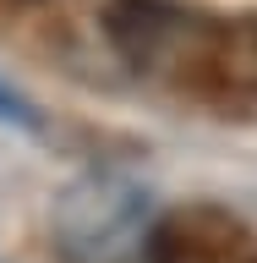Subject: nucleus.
I'll return each mask as SVG.
<instances>
[{
    "label": "nucleus",
    "mask_w": 257,
    "mask_h": 263,
    "mask_svg": "<svg viewBox=\"0 0 257 263\" xmlns=\"http://www.w3.org/2000/svg\"><path fill=\"white\" fill-rule=\"evenodd\" d=\"M104 39L148 82L181 93H225V16L181 0H104Z\"/></svg>",
    "instance_id": "nucleus-1"
},
{
    "label": "nucleus",
    "mask_w": 257,
    "mask_h": 263,
    "mask_svg": "<svg viewBox=\"0 0 257 263\" xmlns=\"http://www.w3.org/2000/svg\"><path fill=\"white\" fill-rule=\"evenodd\" d=\"M148 263H257V236L225 203H175L143 236Z\"/></svg>",
    "instance_id": "nucleus-3"
},
{
    "label": "nucleus",
    "mask_w": 257,
    "mask_h": 263,
    "mask_svg": "<svg viewBox=\"0 0 257 263\" xmlns=\"http://www.w3.org/2000/svg\"><path fill=\"white\" fill-rule=\"evenodd\" d=\"M0 121H6V126H38V110H33L22 93H11V88L0 82Z\"/></svg>",
    "instance_id": "nucleus-4"
},
{
    "label": "nucleus",
    "mask_w": 257,
    "mask_h": 263,
    "mask_svg": "<svg viewBox=\"0 0 257 263\" xmlns=\"http://www.w3.org/2000/svg\"><path fill=\"white\" fill-rule=\"evenodd\" d=\"M148 219V186L126 170H88L61 186L49 209V236L71 263H115Z\"/></svg>",
    "instance_id": "nucleus-2"
}]
</instances>
